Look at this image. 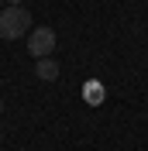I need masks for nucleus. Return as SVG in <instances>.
<instances>
[{
  "mask_svg": "<svg viewBox=\"0 0 148 151\" xmlns=\"http://www.w3.org/2000/svg\"><path fill=\"white\" fill-rule=\"evenodd\" d=\"M28 28H31V10H24V7L0 10V38H4V41H17V38H24Z\"/></svg>",
  "mask_w": 148,
  "mask_h": 151,
  "instance_id": "nucleus-1",
  "label": "nucleus"
},
{
  "mask_svg": "<svg viewBox=\"0 0 148 151\" xmlns=\"http://www.w3.org/2000/svg\"><path fill=\"white\" fill-rule=\"evenodd\" d=\"M28 52L35 58H48L52 52H55V31L52 28H35L28 35Z\"/></svg>",
  "mask_w": 148,
  "mask_h": 151,
  "instance_id": "nucleus-2",
  "label": "nucleus"
},
{
  "mask_svg": "<svg viewBox=\"0 0 148 151\" xmlns=\"http://www.w3.org/2000/svg\"><path fill=\"white\" fill-rule=\"evenodd\" d=\"M35 76H38V79H45V83H55V79H59V65L52 62V58H38Z\"/></svg>",
  "mask_w": 148,
  "mask_h": 151,
  "instance_id": "nucleus-3",
  "label": "nucleus"
},
{
  "mask_svg": "<svg viewBox=\"0 0 148 151\" xmlns=\"http://www.w3.org/2000/svg\"><path fill=\"white\" fill-rule=\"evenodd\" d=\"M86 100H90V103H100V86H96V83L86 89Z\"/></svg>",
  "mask_w": 148,
  "mask_h": 151,
  "instance_id": "nucleus-4",
  "label": "nucleus"
},
{
  "mask_svg": "<svg viewBox=\"0 0 148 151\" xmlns=\"http://www.w3.org/2000/svg\"><path fill=\"white\" fill-rule=\"evenodd\" d=\"M7 4H10V7H21V0H7Z\"/></svg>",
  "mask_w": 148,
  "mask_h": 151,
  "instance_id": "nucleus-5",
  "label": "nucleus"
},
{
  "mask_svg": "<svg viewBox=\"0 0 148 151\" xmlns=\"http://www.w3.org/2000/svg\"><path fill=\"white\" fill-rule=\"evenodd\" d=\"M0 110H4V100H0Z\"/></svg>",
  "mask_w": 148,
  "mask_h": 151,
  "instance_id": "nucleus-6",
  "label": "nucleus"
},
{
  "mask_svg": "<svg viewBox=\"0 0 148 151\" xmlns=\"http://www.w3.org/2000/svg\"><path fill=\"white\" fill-rule=\"evenodd\" d=\"M0 4H4V0H0Z\"/></svg>",
  "mask_w": 148,
  "mask_h": 151,
  "instance_id": "nucleus-7",
  "label": "nucleus"
}]
</instances>
